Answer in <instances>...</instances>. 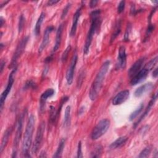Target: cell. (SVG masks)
Instances as JSON below:
<instances>
[{
    "instance_id": "cell-1",
    "label": "cell",
    "mask_w": 158,
    "mask_h": 158,
    "mask_svg": "<svg viewBox=\"0 0 158 158\" xmlns=\"http://www.w3.org/2000/svg\"><path fill=\"white\" fill-rule=\"evenodd\" d=\"M90 28L88 31L83 48V53L85 55H87L89 52L93 36L95 33L99 29L101 25L100 9L94 10L90 13Z\"/></svg>"
},
{
    "instance_id": "cell-2",
    "label": "cell",
    "mask_w": 158,
    "mask_h": 158,
    "mask_svg": "<svg viewBox=\"0 0 158 158\" xmlns=\"http://www.w3.org/2000/svg\"><path fill=\"white\" fill-rule=\"evenodd\" d=\"M110 61H105L100 67L94 80H93L89 92V97L91 101H94L98 97L104 80L106 73L110 67Z\"/></svg>"
},
{
    "instance_id": "cell-3",
    "label": "cell",
    "mask_w": 158,
    "mask_h": 158,
    "mask_svg": "<svg viewBox=\"0 0 158 158\" xmlns=\"http://www.w3.org/2000/svg\"><path fill=\"white\" fill-rule=\"evenodd\" d=\"M35 123V117L33 114H31L28 119L26 128L23 135L22 146V152L23 157H30L31 156L29 154L30 146L31 145L32 137L34 131Z\"/></svg>"
},
{
    "instance_id": "cell-4",
    "label": "cell",
    "mask_w": 158,
    "mask_h": 158,
    "mask_svg": "<svg viewBox=\"0 0 158 158\" xmlns=\"http://www.w3.org/2000/svg\"><path fill=\"white\" fill-rule=\"evenodd\" d=\"M110 122L107 118L101 120L93 129L91 134V138L93 140H96L104 135L109 130Z\"/></svg>"
},
{
    "instance_id": "cell-5",
    "label": "cell",
    "mask_w": 158,
    "mask_h": 158,
    "mask_svg": "<svg viewBox=\"0 0 158 158\" xmlns=\"http://www.w3.org/2000/svg\"><path fill=\"white\" fill-rule=\"evenodd\" d=\"M26 114V111H23V113L20 114L19 116L17 124H16V131H15V135L14 136V142H13V151H12V157H17V149L19 144V142L21 138V135H22V126H23V119L25 117V115Z\"/></svg>"
},
{
    "instance_id": "cell-6",
    "label": "cell",
    "mask_w": 158,
    "mask_h": 158,
    "mask_svg": "<svg viewBox=\"0 0 158 158\" xmlns=\"http://www.w3.org/2000/svg\"><path fill=\"white\" fill-rule=\"evenodd\" d=\"M44 130H45V122H41L38 127L35 139L31 146V154L36 155L38 154L42 144Z\"/></svg>"
},
{
    "instance_id": "cell-7",
    "label": "cell",
    "mask_w": 158,
    "mask_h": 158,
    "mask_svg": "<svg viewBox=\"0 0 158 158\" xmlns=\"http://www.w3.org/2000/svg\"><path fill=\"white\" fill-rule=\"evenodd\" d=\"M28 41V36H24L23 38L21 39L20 42L19 43L15 49V51L13 54V56L12 57L11 63L10 65V68L14 69L17 67V60L20 57V56L22 54L23 52L24 51Z\"/></svg>"
},
{
    "instance_id": "cell-8",
    "label": "cell",
    "mask_w": 158,
    "mask_h": 158,
    "mask_svg": "<svg viewBox=\"0 0 158 158\" xmlns=\"http://www.w3.org/2000/svg\"><path fill=\"white\" fill-rule=\"evenodd\" d=\"M17 70V67L13 69L12 72L10 73V75L9 76L7 86L5 88V89L3 91V92L1 94V98H0V109H1V112H2V109H3V106L4 105L5 101L9 95L11 88L12 87L14 81V75L15 73V71Z\"/></svg>"
},
{
    "instance_id": "cell-9",
    "label": "cell",
    "mask_w": 158,
    "mask_h": 158,
    "mask_svg": "<svg viewBox=\"0 0 158 158\" xmlns=\"http://www.w3.org/2000/svg\"><path fill=\"white\" fill-rule=\"evenodd\" d=\"M151 70V69L147 65L144 64L143 67L141 69V70L135 76H133L131 78V81H130L131 85L135 86L142 82L143 81H144L146 78L149 72Z\"/></svg>"
},
{
    "instance_id": "cell-10",
    "label": "cell",
    "mask_w": 158,
    "mask_h": 158,
    "mask_svg": "<svg viewBox=\"0 0 158 158\" xmlns=\"http://www.w3.org/2000/svg\"><path fill=\"white\" fill-rule=\"evenodd\" d=\"M77 60H78V56H77V54L75 52L72 57L70 64L67 70L66 74H65L66 81L69 85H70L73 82V75H74V72L76 67Z\"/></svg>"
},
{
    "instance_id": "cell-11",
    "label": "cell",
    "mask_w": 158,
    "mask_h": 158,
    "mask_svg": "<svg viewBox=\"0 0 158 158\" xmlns=\"http://www.w3.org/2000/svg\"><path fill=\"white\" fill-rule=\"evenodd\" d=\"M127 65V54L125 48L122 46L119 48L115 69L117 70L124 69Z\"/></svg>"
},
{
    "instance_id": "cell-12",
    "label": "cell",
    "mask_w": 158,
    "mask_h": 158,
    "mask_svg": "<svg viewBox=\"0 0 158 158\" xmlns=\"http://www.w3.org/2000/svg\"><path fill=\"white\" fill-rule=\"evenodd\" d=\"M146 60V58L144 57H141L139 59H138L129 69L128 71V75L130 78H132L133 76H135L141 69L143 64L144 63V61Z\"/></svg>"
},
{
    "instance_id": "cell-13",
    "label": "cell",
    "mask_w": 158,
    "mask_h": 158,
    "mask_svg": "<svg viewBox=\"0 0 158 158\" xmlns=\"http://www.w3.org/2000/svg\"><path fill=\"white\" fill-rule=\"evenodd\" d=\"M54 28L52 26H49L44 30L42 41H41V44L40 45V47L38 48V53L39 54H41L43 51V50L46 48V47L48 46L49 41V35H50L51 33L54 30Z\"/></svg>"
},
{
    "instance_id": "cell-14",
    "label": "cell",
    "mask_w": 158,
    "mask_h": 158,
    "mask_svg": "<svg viewBox=\"0 0 158 158\" xmlns=\"http://www.w3.org/2000/svg\"><path fill=\"white\" fill-rule=\"evenodd\" d=\"M130 96V91L128 89H125L118 93L112 99V104L114 106L120 105L126 101Z\"/></svg>"
},
{
    "instance_id": "cell-15",
    "label": "cell",
    "mask_w": 158,
    "mask_h": 158,
    "mask_svg": "<svg viewBox=\"0 0 158 158\" xmlns=\"http://www.w3.org/2000/svg\"><path fill=\"white\" fill-rule=\"evenodd\" d=\"M157 93H155V94L153 95V96L152 97L151 99L150 100V101H149V104H148L147 107L146 108L144 112H143V114L141 115V116L139 118V119L135 123V124H134V125H133V128H135L138 125V124L148 115V114L149 112H150V110H151L152 107L154 105V104H155V102H156V100H157Z\"/></svg>"
},
{
    "instance_id": "cell-16",
    "label": "cell",
    "mask_w": 158,
    "mask_h": 158,
    "mask_svg": "<svg viewBox=\"0 0 158 158\" xmlns=\"http://www.w3.org/2000/svg\"><path fill=\"white\" fill-rule=\"evenodd\" d=\"M82 6H81L80 7H78L77 10L75 11V14H73V19H72V27L70 31V36H75L77 31V25L78 22V20L80 19V17L81 14V9H82Z\"/></svg>"
},
{
    "instance_id": "cell-17",
    "label": "cell",
    "mask_w": 158,
    "mask_h": 158,
    "mask_svg": "<svg viewBox=\"0 0 158 158\" xmlns=\"http://www.w3.org/2000/svg\"><path fill=\"white\" fill-rule=\"evenodd\" d=\"M55 93V91L53 88H48L44 91L40 96V110L42 112L45 107V103L49 98L52 97Z\"/></svg>"
},
{
    "instance_id": "cell-18",
    "label": "cell",
    "mask_w": 158,
    "mask_h": 158,
    "mask_svg": "<svg viewBox=\"0 0 158 158\" xmlns=\"http://www.w3.org/2000/svg\"><path fill=\"white\" fill-rule=\"evenodd\" d=\"M153 87H154V85L152 83H151V82L146 83L139 86L135 90L134 94L137 98L140 97V96H143V94H144V93L150 91L153 88Z\"/></svg>"
},
{
    "instance_id": "cell-19",
    "label": "cell",
    "mask_w": 158,
    "mask_h": 158,
    "mask_svg": "<svg viewBox=\"0 0 158 158\" xmlns=\"http://www.w3.org/2000/svg\"><path fill=\"white\" fill-rule=\"evenodd\" d=\"M64 29V23H60L58 27V28L56 31V41L52 48V52H55L60 47L61 40H62V34Z\"/></svg>"
},
{
    "instance_id": "cell-20",
    "label": "cell",
    "mask_w": 158,
    "mask_h": 158,
    "mask_svg": "<svg viewBox=\"0 0 158 158\" xmlns=\"http://www.w3.org/2000/svg\"><path fill=\"white\" fill-rule=\"evenodd\" d=\"M12 127H10L9 128H7L6 129V130L4 131V135L2 136V140H1V146H0V153L2 154V152H3V151L4 150L5 148L6 147L9 137L12 133Z\"/></svg>"
},
{
    "instance_id": "cell-21",
    "label": "cell",
    "mask_w": 158,
    "mask_h": 158,
    "mask_svg": "<svg viewBox=\"0 0 158 158\" xmlns=\"http://www.w3.org/2000/svg\"><path fill=\"white\" fill-rule=\"evenodd\" d=\"M127 140H128L127 136H120L110 144L109 148L111 149H115L120 148L126 143Z\"/></svg>"
},
{
    "instance_id": "cell-22",
    "label": "cell",
    "mask_w": 158,
    "mask_h": 158,
    "mask_svg": "<svg viewBox=\"0 0 158 158\" xmlns=\"http://www.w3.org/2000/svg\"><path fill=\"white\" fill-rule=\"evenodd\" d=\"M44 19H45V13L41 12L36 22V24H35V26L34 28V33H35V36H38L40 33L41 25H42V23L43 22Z\"/></svg>"
},
{
    "instance_id": "cell-23",
    "label": "cell",
    "mask_w": 158,
    "mask_h": 158,
    "mask_svg": "<svg viewBox=\"0 0 158 158\" xmlns=\"http://www.w3.org/2000/svg\"><path fill=\"white\" fill-rule=\"evenodd\" d=\"M60 113L59 110H56V108L53 106H51L49 111V123L51 125H54L57 120V117Z\"/></svg>"
},
{
    "instance_id": "cell-24",
    "label": "cell",
    "mask_w": 158,
    "mask_h": 158,
    "mask_svg": "<svg viewBox=\"0 0 158 158\" xmlns=\"http://www.w3.org/2000/svg\"><path fill=\"white\" fill-rule=\"evenodd\" d=\"M71 107L70 106H67L65 110L64 119V127L68 128L70 125L71 123Z\"/></svg>"
},
{
    "instance_id": "cell-25",
    "label": "cell",
    "mask_w": 158,
    "mask_h": 158,
    "mask_svg": "<svg viewBox=\"0 0 158 158\" xmlns=\"http://www.w3.org/2000/svg\"><path fill=\"white\" fill-rule=\"evenodd\" d=\"M114 31L111 35L110 38V43L114 41L115 39L119 35L121 31V20H117L115 24V27L114 28Z\"/></svg>"
},
{
    "instance_id": "cell-26",
    "label": "cell",
    "mask_w": 158,
    "mask_h": 158,
    "mask_svg": "<svg viewBox=\"0 0 158 158\" xmlns=\"http://www.w3.org/2000/svg\"><path fill=\"white\" fill-rule=\"evenodd\" d=\"M65 139H62L58 145V147L57 148L56 151L55 152V153L54 154V155L52 156V157H55V158H57V157H62V154L64 151V148L65 147Z\"/></svg>"
},
{
    "instance_id": "cell-27",
    "label": "cell",
    "mask_w": 158,
    "mask_h": 158,
    "mask_svg": "<svg viewBox=\"0 0 158 158\" xmlns=\"http://www.w3.org/2000/svg\"><path fill=\"white\" fill-rule=\"evenodd\" d=\"M143 108H144V104H143V103H141L138 106V107L133 112H131L130 114V115L129 116V120L130 121L133 120L142 112Z\"/></svg>"
},
{
    "instance_id": "cell-28",
    "label": "cell",
    "mask_w": 158,
    "mask_h": 158,
    "mask_svg": "<svg viewBox=\"0 0 158 158\" xmlns=\"http://www.w3.org/2000/svg\"><path fill=\"white\" fill-rule=\"evenodd\" d=\"M151 151V148L149 146H148L146 148H145L144 149H143L141 152L139 153L138 157L141 158V157H147L149 156V155L150 154Z\"/></svg>"
},
{
    "instance_id": "cell-29",
    "label": "cell",
    "mask_w": 158,
    "mask_h": 158,
    "mask_svg": "<svg viewBox=\"0 0 158 158\" xmlns=\"http://www.w3.org/2000/svg\"><path fill=\"white\" fill-rule=\"evenodd\" d=\"M71 50V46L70 45H69L66 49H65V51H64V52L62 53V56H61V60L62 62H65L67 61V59L68 58V56H69V54Z\"/></svg>"
},
{
    "instance_id": "cell-30",
    "label": "cell",
    "mask_w": 158,
    "mask_h": 158,
    "mask_svg": "<svg viewBox=\"0 0 158 158\" xmlns=\"http://www.w3.org/2000/svg\"><path fill=\"white\" fill-rule=\"evenodd\" d=\"M25 19L23 16V14H21L20 17H19V24H18V31L19 33H20L24 27V24H25Z\"/></svg>"
},
{
    "instance_id": "cell-31",
    "label": "cell",
    "mask_w": 158,
    "mask_h": 158,
    "mask_svg": "<svg viewBox=\"0 0 158 158\" xmlns=\"http://www.w3.org/2000/svg\"><path fill=\"white\" fill-rule=\"evenodd\" d=\"M154 29V25L149 23V24L148 25V27L147 28V30H146V35H145V40H147L149 36L151 35V34L152 33V32L153 31Z\"/></svg>"
},
{
    "instance_id": "cell-32",
    "label": "cell",
    "mask_w": 158,
    "mask_h": 158,
    "mask_svg": "<svg viewBox=\"0 0 158 158\" xmlns=\"http://www.w3.org/2000/svg\"><path fill=\"white\" fill-rule=\"evenodd\" d=\"M101 151H102V147L101 146H98L96 149H94V151H93V152H92V155L91 156V157H100V155L101 154Z\"/></svg>"
},
{
    "instance_id": "cell-33",
    "label": "cell",
    "mask_w": 158,
    "mask_h": 158,
    "mask_svg": "<svg viewBox=\"0 0 158 158\" xmlns=\"http://www.w3.org/2000/svg\"><path fill=\"white\" fill-rule=\"evenodd\" d=\"M71 7V3L70 2H68L66 6H65V7L64 8L62 12V14H61V19H64L65 16L67 15L70 8Z\"/></svg>"
},
{
    "instance_id": "cell-34",
    "label": "cell",
    "mask_w": 158,
    "mask_h": 158,
    "mask_svg": "<svg viewBox=\"0 0 158 158\" xmlns=\"http://www.w3.org/2000/svg\"><path fill=\"white\" fill-rule=\"evenodd\" d=\"M131 24L128 23L127 25V28H126V30H125V35H124V37H123L124 41H128L129 40V35H130V31H131Z\"/></svg>"
},
{
    "instance_id": "cell-35",
    "label": "cell",
    "mask_w": 158,
    "mask_h": 158,
    "mask_svg": "<svg viewBox=\"0 0 158 158\" xmlns=\"http://www.w3.org/2000/svg\"><path fill=\"white\" fill-rule=\"evenodd\" d=\"M30 88H32V89L36 88V84L31 80L27 81L24 85V89H28Z\"/></svg>"
},
{
    "instance_id": "cell-36",
    "label": "cell",
    "mask_w": 158,
    "mask_h": 158,
    "mask_svg": "<svg viewBox=\"0 0 158 158\" xmlns=\"http://www.w3.org/2000/svg\"><path fill=\"white\" fill-rule=\"evenodd\" d=\"M85 73H84V71L83 72H81L80 74V75L78 76V81H77V88L79 89L80 87H81V85H82V83H83V79L85 78Z\"/></svg>"
},
{
    "instance_id": "cell-37",
    "label": "cell",
    "mask_w": 158,
    "mask_h": 158,
    "mask_svg": "<svg viewBox=\"0 0 158 158\" xmlns=\"http://www.w3.org/2000/svg\"><path fill=\"white\" fill-rule=\"evenodd\" d=\"M125 6V1H120L117 6V12L118 14L122 13L124 10Z\"/></svg>"
},
{
    "instance_id": "cell-38",
    "label": "cell",
    "mask_w": 158,
    "mask_h": 158,
    "mask_svg": "<svg viewBox=\"0 0 158 158\" xmlns=\"http://www.w3.org/2000/svg\"><path fill=\"white\" fill-rule=\"evenodd\" d=\"M77 157L78 158H81L83 157V154H82V151H81V143L80 141L78 143V147H77Z\"/></svg>"
},
{
    "instance_id": "cell-39",
    "label": "cell",
    "mask_w": 158,
    "mask_h": 158,
    "mask_svg": "<svg viewBox=\"0 0 158 158\" xmlns=\"http://www.w3.org/2000/svg\"><path fill=\"white\" fill-rule=\"evenodd\" d=\"M6 65V61L4 60L3 59H2L1 60V62H0V73L1 74L3 72V70L4 69V67Z\"/></svg>"
},
{
    "instance_id": "cell-40",
    "label": "cell",
    "mask_w": 158,
    "mask_h": 158,
    "mask_svg": "<svg viewBox=\"0 0 158 158\" xmlns=\"http://www.w3.org/2000/svg\"><path fill=\"white\" fill-rule=\"evenodd\" d=\"M59 2V1H58V0H49L47 2V5L48 6L55 5L56 4H57Z\"/></svg>"
},
{
    "instance_id": "cell-41",
    "label": "cell",
    "mask_w": 158,
    "mask_h": 158,
    "mask_svg": "<svg viewBox=\"0 0 158 158\" xmlns=\"http://www.w3.org/2000/svg\"><path fill=\"white\" fill-rule=\"evenodd\" d=\"M98 1H96V0L91 1L89 2V6H90V7H91V8L94 7L96 6V4H98Z\"/></svg>"
},
{
    "instance_id": "cell-42",
    "label": "cell",
    "mask_w": 158,
    "mask_h": 158,
    "mask_svg": "<svg viewBox=\"0 0 158 158\" xmlns=\"http://www.w3.org/2000/svg\"><path fill=\"white\" fill-rule=\"evenodd\" d=\"M157 75H158V69L156 68L152 72V77L154 78H157Z\"/></svg>"
},
{
    "instance_id": "cell-43",
    "label": "cell",
    "mask_w": 158,
    "mask_h": 158,
    "mask_svg": "<svg viewBox=\"0 0 158 158\" xmlns=\"http://www.w3.org/2000/svg\"><path fill=\"white\" fill-rule=\"evenodd\" d=\"M84 110H85V107L82 106L79 109V112H78V115H81L83 112H84Z\"/></svg>"
},
{
    "instance_id": "cell-44",
    "label": "cell",
    "mask_w": 158,
    "mask_h": 158,
    "mask_svg": "<svg viewBox=\"0 0 158 158\" xmlns=\"http://www.w3.org/2000/svg\"><path fill=\"white\" fill-rule=\"evenodd\" d=\"M46 156H46V152H45L44 151H42V152L40 153V155L39 156L40 157H46Z\"/></svg>"
},
{
    "instance_id": "cell-45",
    "label": "cell",
    "mask_w": 158,
    "mask_h": 158,
    "mask_svg": "<svg viewBox=\"0 0 158 158\" xmlns=\"http://www.w3.org/2000/svg\"><path fill=\"white\" fill-rule=\"evenodd\" d=\"M0 22H1V23H0V25H1V27H2V25H4V22H5V20H4V19H3V17H0Z\"/></svg>"
},
{
    "instance_id": "cell-46",
    "label": "cell",
    "mask_w": 158,
    "mask_h": 158,
    "mask_svg": "<svg viewBox=\"0 0 158 158\" xmlns=\"http://www.w3.org/2000/svg\"><path fill=\"white\" fill-rule=\"evenodd\" d=\"M9 1H5V2H4L3 3H2L1 4V6H0V7H1V9H2V7L4 6V5H6L7 2H8Z\"/></svg>"
}]
</instances>
